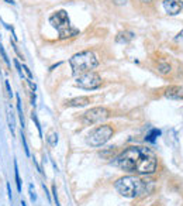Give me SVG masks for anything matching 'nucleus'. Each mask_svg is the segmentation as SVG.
Returning <instances> with one entry per match:
<instances>
[{"mask_svg": "<svg viewBox=\"0 0 183 206\" xmlns=\"http://www.w3.org/2000/svg\"><path fill=\"white\" fill-rule=\"evenodd\" d=\"M21 143H23V147H24V152H25V156H27V157H30L28 144H27V141H25V136H24V133H23V130H21Z\"/></svg>", "mask_w": 183, "mask_h": 206, "instance_id": "nucleus-19", "label": "nucleus"}, {"mask_svg": "<svg viewBox=\"0 0 183 206\" xmlns=\"http://www.w3.org/2000/svg\"><path fill=\"white\" fill-rule=\"evenodd\" d=\"M175 40H176L177 42H183V30L176 35V38H175Z\"/></svg>", "mask_w": 183, "mask_h": 206, "instance_id": "nucleus-22", "label": "nucleus"}, {"mask_svg": "<svg viewBox=\"0 0 183 206\" xmlns=\"http://www.w3.org/2000/svg\"><path fill=\"white\" fill-rule=\"evenodd\" d=\"M31 119H32V121L35 123V126H37V129H38V134H40V137L42 138V130H41V126H40V121H38V117H37V114L32 112L31 113Z\"/></svg>", "mask_w": 183, "mask_h": 206, "instance_id": "nucleus-18", "label": "nucleus"}, {"mask_svg": "<svg viewBox=\"0 0 183 206\" xmlns=\"http://www.w3.org/2000/svg\"><path fill=\"white\" fill-rule=\"evenodd\" d=\"M134 38V34L133 33H130V31H124V33H120V34L117 35V42H128L131 41Z\"/></svg>", "mask_w": 183, "mask_h": 206, "instance_id": "nucleus-11", "label": "nucleus"}, {"mask_svg": "<svg viewBox=\"0 0 183 206\" xmlns=\"http://www.w3.org/2000/svg\"><path fill=\"white\" fill-rule=\"evenodd\" d=\"M101 85V78L99 73L95 71H89V72L80 73L75 78V86L82 89H87V90H93V89L100 88Z\"/></svg>", "mask_w": 183, "mask_h": 206, "instance_id": "nucleus-6", "label": "nucleus"}, {"mask_svg": "<svg viewBox=\"0 0 183 206\" xmlns=\"http://www.w3.org/2000/svg\"><path fill=\"white\" fill-rule=\"evenodd\" d=\"M47 141H48V146L49 147H55L58 144V134L55 131H49L47 137Z\"/></svg>", "mask_w": 183, "mask_h": 206, "instance_id": "nucleus-13", "label": "nucleus"}, {"mask_svg": "<svg viewBox=\"0 0 183 206\" xmlns=\"http://www.w3.org/2000/svg\"><path fill=\"white\" fill-rule=\"evenodd\" d=\"M4 86H6L7 95H9L10 98H11V96H13V90H11V88H10V83H9V81H6V82H4Z\"/></svg>", "mask_w": 183, "mask_h": 206, "instance_id": "nucleus-20", "label": "nucleus"}, {"mask_svg": "<svg viewBox=\"0 0 183 206\" xmlns=\"http://www.w3.org/2000/svg\"><path fill=\"white\" fill-rule=\"evenodd\" d=\"M21 206H27V205H25V202H24V200H21Z\"/></svg>", "mask_w": 183, "mask_h": 206, "instance_id": "nucleus-27", "label": "nucleus"}, {"mask_svg": "<svg viewBox=\"0 0 183 206\" xmlns=\"http://www.w3.org/2000/svg\"><path fill=\"white\" fill-rule=\"evenodd\" d=\"M14 178H16L17 191H19V192H21V179H20V174H19V165H17V161H14Z\"/></svg>", "mask_w": 183, "mask_h": 206, "instance_id": "nucleus-14", "label": "nucleus"}, {"mask_svg": "<svg viewBox=\"0 0 183 206\" xmlns=\"http://www.w3.org/2000/svg\"><path fill=\"white\" fill-rule=\"evenodd\" d=\"M6 2H7V3H11V4L14 3V0H6Z\"/></svg>", "mask_w": 183, "mask_h": 206, "instance_id": "nucleus-26", "label": "nucleus"}, {"mask_svg": "<svg viewBox=\"0 0 183 206\" xmlns=\"http://www.w3.org/2000/svg\"><path fill=\"white\" fill-rule=\"evenodd\" d=\"M7 116H9V127H10V131H11V134H14L16 131H14V127H16V120H14V116H13V112L7 110Z\"/></svg>", "mask_w": 183, "mask_h": 206, "instance_id": "nucleus-15", "label": "nucleus"}, {"mask_svg": "<svg viewBox=\"0 0 183 206\" xmlns=\"http://www.w3.org/2000/svg\"><path fill=\"white\" fill-rule=\"evenodd\" d=\"M114 186H116L117 192L124 198H138L147 192V182L142 181L139 177H134V175H128V177L117 179Z\"/></svg>", "mask_w": 183, "mask_h": 206, "instance_id": "nucleus-2", "label": "nucleus"}, {"mask_svg": "<svg viewBox=\"0 0 183 206\" xmlns=\"http://www.w3.org/2000/svg\"><path fill=\"white\" fill-rule=\"evenodd\" d=\"M52 194H54V199H55L57 206H59V200H58V195H57V188L55 186H52Z\"/></svg>", "mask_w": 183, "mask_h": 206, "instance_id": "nucleus-21", "label": "nucleus"}, {"mask_svg": "<svg viewBox=\"0 0 183 206\" xmlns=\"http://www.w3.org/2000/svg\"><path fill=\"white\" fill-rule=\"evenodd\" d=\"M90 103V99L86 98V96H79V98H73L70 100L65 102V106L66 107H83V106L89 105Z\"/></svg>", "mask_w": 183, "mask_h": 206, "instance_id": "nucleus-10", "label": "nucleus"}, {"mask_svg": "<svg viewBox=\"0 0 183 206\" xmlns=\"http://www.w3.org/2000/svg\"><path fill=\"white\" fill-rule=\"evenodd\" d=\"M116 164L121 169L128 172H135L139 175L154 174L156 169V157L149 148L133 146L124 150L117 157Z\"/></svg>", "mask_w": 183, "mask_h": 206, "instance_id": "nucleus-1", "label": "nucleus"}, {"mask_svg": "<svg viewBox=\"0 0 183 206\" xmlns=\"http://www.w3.org/2000/svg\"><path fill=\"white\" fill-rule=\"evenodd\" d=\"M49 24L58 30L59 33V38L61 40H66V38L75 37V35L79 34V30L75 28L69 21V17H68V13L65 10H58L55 11L52 16L49 17Z\"/></svg>", "mask_w": 183, "mask_h": 206, "instance_id": "nucleus-4", "label": "nucleus"}, {"mask_svg": "<svg viewBox=\"0 0 183 206\" xmlns=\"http://www.w3.org/2000/svg\"><path fill=\"white\" fill-rule=\"evenodd\" d=\"M114 130L113 127L109 126V124H104V126H99L97 129H95L93 131H90L87 136V144H90L92 147H101L103 144H106L109 140L111 138Z\"/></svg>", "mask_w": 183, "mask_h": 206, "instance_id": "nucleus-5", "label": "nucleus"}, {"mask_svg": "<svg viewBox=\"0 0 183 206\" xmlns=\"http://www.w3.org/2000/svg\"><path fill=\"white\" fill-rule=\"evenodd\" d=\"M158 136H161V130H158V129H152L151 133H149L148 136L145 137V140H147V141H151V143H154Z\"/></svg>", "mask_w": 183, "mask_h": 206, "instance_id": "nucleus-16", "label": "nucleus"}, {"mask_svg": "<svg viewBox=\"0 0 183 206\" xmlns=\"http://www.w3.org/2000/svg\"><path fill=\"white\" fill-rule=\"evenodd\" d=\"M69 65L72 68V72L75 76L80 75V73L93 71L99 67V58L93 51H82L75 54L69 59Z\"/></svg>", "mask_w": 183, "mask_h": 206, "instance_id": "nucleus-3", "label": "nucleus"}, {"mask_svg": "<svg viewBox=\"0 0 183 206\" xmlns=\"http://www.w3.org/2000/svg\"><path fill=\"white\" fill-rule=\"evenodd\" d=\"M20 75L23 76V78H27V79L28 81H32L34 79V76H32V72L31 71H30V68L27 67V65H21V67H20Z\"/></svg>", "mask_w": 183, "mask_h": 206, "instance_id": "nucleus-12", "label": "nucleus"}, {"mask_svg": "<svg viewBox=\"0 0 183 206\" xmlns=\"http://www.w3.org/2000/svg\"><path fill=\"white\" fill-rule=\"evenodd\" d=\"M158 72L162 73V75H168V73L171 72V65L166 62H162L158 65Z\"/></svg>", "mask_w": 183, "mask_h": 206, "instance_id": "nucleus-17", "label": "nucleus"}, {"mask_svg": "<svg viewBox=\"0 0 183 206\" xmlns=\"http://www.w3.org/2000/svg\"><path fill=\"white\" fill-rule=\"evenodd\" d=\"M141 2H144V3H151L152 0H141Z\"/></svg>", "mask_w": 183, "mask_h": 206, "instance_id": "nucleus-25", "label": "nucleus"}, {"mask_svg": "<svg viewBox=\"0 0 183 206\" xmlns=\"http://www.w3.org/2000/svg\"><path fill=\"white\" fill-rule=\"evenodd\" d=\"M110 116V110L106 107H93L90 110H87L83 114V123L86 124H95L99 121L104 120Z\"/></svg>", "mask_w": 183, "mask_h": 206, "instance_id": "nucleus-7", "label": "nucleus"}, {"mask_svg": "<svg viewBox=\"0 0 183 206\" xmlns=\"http://www.w3.org/2000/svg\"><path fill=\"white\" fill-rule=\"evenodd\" d=\"M6 186H7V194H9V199L11 200V199H13V196H11V189H10V184H7Z\"/></svg>", "mask_w": 183, "mask_h": 206, "instance_id": "nucleus-24", "label": "nucleus"}, {"mask_svg": "<svg viewBox=\"0 0 183 206\" xmlns=\"http://www.w3.org/2000/svg\"><path fill=\"white\" fill-rule=\"evenodd\" d=\"M30 196H31V200L34 202L35 199H37V196H35V194L32 192V185H30Z\"/></svg>", "mask_w": 183, "mask_h": 206, "instance_id": "nucleus-23", "label": "nucleus"}, {"mask_svg": "<svg viewBox=\"0 0 183 206\" xmlns=\"http://www.w3.org/2000/svg\"><path fill=\"white\" fill-rule=\"evenodd\" d=\"M164 95H165V98H168V99L180 100V99H183V88L182 86H177V85L169 86V88L165 89Z\"/></svg>", "mask_w": 183, "mask_h": 206, "instance_id": "nucleus-9", "label": "nucleus"}, {"mask_svg": "<svg viewBox=\"0 0 183 206\" xmlns=\"http://www.w3.org/2000/svg\"><path fill=\"white\" fill-rule=\"evenodd\" d=\"M164 9L168 14L176 16L182 11L183 9V2L182 0H164Z\"/></svg>", "mask_w": 183, "mask_h": 206, "instance_id": "nucleus-8", "label": "nucleus"}]
</instances>
